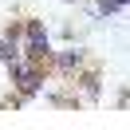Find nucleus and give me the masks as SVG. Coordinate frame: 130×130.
<instances>
[{
  "instance_id": "f257e3e1",
  "label": "nucleus",
  "mask_w": 130,
  "mask_h": 130,
  "mask_svg": "<svg viewBox=\"0 0 130 130\" xmlns=\"http://www.w3.org/2000/svg\"><path fill=\"white\" fill-rule=\"evenodd\" d=\"M51 51H55V47H51V36H47V28H43V20L28 16L24 20V32H20V55L47 67V55H51Z\"/></svg>"
},
{
  "instance_id": "f03ea898",
  "label": "nucleus",
  "mask_w": 130,
  "mask_h": 130,
  "mask_svg": "<svg viewBox=\"0 0 130 130\" xmlns=\"http://www.w3.org/2000/svg\"><path fill=\"white\" fill-rule=\"evenodd\" d=\"M8 67V79H12V87H16V95L20 99H36L43 91V63H32V59H12V63H4Z\"/></svg>"
},
{
  "instance_id": "7ed1b4c3",
  "label": "nucleus",
  "mask_w": 130,
  "mask_h": 130,
  "mask_svg": "<svg viewBox=\"0 0 130 130\" xmlns=\"http://www.w3.org/2000/svg\"><path fill=\"white\" fill-rule=\"evenodd\" d=\"M87 63H91V55H87V47H83V43H67L63 51H51V55H47V67H51V71H59L63 79L79 75Z\"/></svg>"
},
{
  "instance_id": "20e7f679",
  "label": "nucleus",
  "mask_w": 130,
  "mask_h": 130,
  "mask_svg": "<svg viewBox=\"0 0 130 130\" xmlns=\"http://www.w3.org/2000/svg\"><path fill=\"white\" fill-rule=\"evenodd\" d=\"M95 8H99V16H103V20H110V16H122V12L130 8V0H99Z\"/></svg>"
},
{
  "instance_id": "39448f33",
  "label": "nucleus",
  "mask_w": 130,
  "mask_h": 130,
  "mask_svg": "<svg viewBox=\"0 0 130 130\" xmlns=\"http://www.w3.org/2000/svg\"><path fill=\"white\" fill-rule=\"evenodd\" d=\"M63 4H75V8H79V4H83V0H63Z\"/></svg>"
}]
</instances>
